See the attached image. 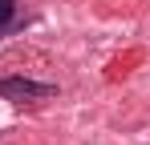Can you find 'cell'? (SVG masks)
I'll list each match as a JSON object with an SVG mask.
<instances>
[{
	"mask_svg": "<svg viewBox=\"0 0 150 145\" xmlns=\"http://www.w3.org/2000/svg\"><path fill=\"white\" fill-rule=\"evenodd\" d=\"M53 85H37V81H21V77H12V81H0V97H16V101H37V97H49Z\"/></svg>",
	"mask_w": 150,
	"mask_h": 145,
	"instance_id": "6da1fadb",
	"label": "cell"
},
{
	"mask_svg": "<svg viewBox=\"0 0 150 145\" xmlns=\"http://www.w3.org/2000/svg\"><path fill=\"white\" fill-rule=\"evenodd\" d=\"M16 16V0H0V28Z\"/></svg>",
	"mask_w": 150,
	"mask_h": 145,
	"instance_id": "7a4b0ae2",
	"label": "cell"
}]
</instances>
